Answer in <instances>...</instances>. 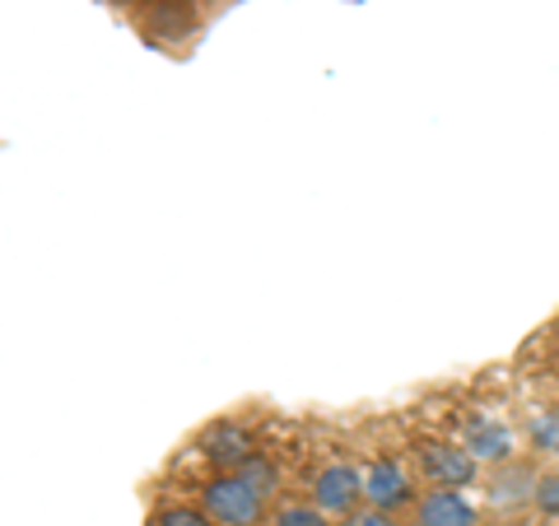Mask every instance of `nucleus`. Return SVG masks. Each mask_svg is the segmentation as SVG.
Returning a JSON list of instances; mask_svg holds the SVG:
<instances>
[{
	"instance_id": "obj_1",
	"label": "nucleus",
	"mask_w": 559,
	"mask_h": 526,
	"mask_svg": "<svg viewBox=\"0 0 559 526\" xmlns=\"http://www.w3.org/2000/svg\"><path fill=\"white\" fill-rule=\"evenodd\" d=\"M201 507L219 526H257L266 517V494H261L248 476H238V470H219V476L201 489Z\"/></svg>"
},
{
	"instance_id": "obj_2",
	"label": "nucleus",
	"mask_w": 559,
	"mask_h": 526,
	"mask_svg": "<svg viewBox=\"0 0 559 526\" xmlns=\"http://www.w3.org/2000/svg\"><path fill=\"white\" fill-rule=\"evenodd\" d=\"M476 457H471V447H452V443H425L419 447V470H425L429 485L439 489H462L476 480Z\"/></svg>"
},
{
	"instance_id": "obj_6",
	"label": "nucleus",
	"mask_w": 559,
	"mask_h": 526,
	"mask_svg": "<svg viewBox=\"0 0 559 526\" xmlns=\"http://www.w3.org/2000/svg\"><path fill=\"white\" fill-rule=\"evenodd\" d=\"M415 526H476V507L457 489H429L415 499Z\"/></svg>"
},
{
	"instance_id": "obj_12",
	"label": "nucleus",
	"mask_w": 559,
	"mask_h": 526,
	"mask_svg": "<svg viewBox=\"0 0 559 526\" xmlns=\"http://www.w3.org/2000/svg\"><path fill=\"white\" fill-rule=\"evenodd\" d=\"M532 503H536L546 517H559V476H540V480H536Z\"/></svg>"
},
{
	"instance_id": "obj_10",
	"label": "nucleus",
	"mask_w": 559,
	"mask_h": 526,
	"mask_svg": "<svg viewBox=\"0 0 559 526\" xmlns=\"http://www.w3.org/2000/svg\"><path fill=\"white\" fill-rule=\"evenodd\" d=\"M271 526H331V522L318 503H294V507H280L271 517Z\"/></svg>"
},
{
	"instance_id": "obj_4",
	"label": "nucleus",
	"mask_w": 559,
	"mask_h": 526,
	"mask_svg": "<svg viewBox=\"0 0 559 526\" xmlns=\"http://www.w3.org/2000/svg\"><path fill=\"white\" fill-rule=\"evenodd\" d=\"M201 452H205V462L215 470H238L242 462L252 457V433L242 425H234V419H219V425L205 429Z\"/></svg>"
},
{
	"instance_id": "obj_8",
	"label": "nucleus",
	"mask_w": 559,
	"mask_h": 526,
	"mask_svg": "<svg viewBox=\"0 0 559 526\" xmlns=\"http://www.w3.org/2000/svg\"><path fill=\"white\" fill-rule=\"evenodd\" d=\"M536 480L540 476H532V466H522V462H509L495 476V485H489V499H495L499 507H518V503H532V494H536Z\"/></svg>"
},
{
	"instance_id": "obj_9",
	"label": "nucleus",
	"mask_w": 559,
	"mask_h": 526,
	"mask_svg": "<svg viewBox=\"0 0 559 526\" xmlns=\"http://www.w3.org/2000/svg\"><path fill=\"white\" fill-rule=\"evenodd\" d=\"M150 526H219L205 507H187V503H173V507H159L150 517Z\"/></svg>"
},
{
	"instance_id": "obj_7",
	"label": "nucleus",
	"mask_w": 559,
	"mask_h": 526,
	"mask_svg": "<svg viewBox=\"0 0 559 526\" xmlns=\"http://www.w3.org/2000/svg\"><path fill=\"white\" fill-rule=\"evenodd\" d=\"M466 447L476 462H509L513 457V433L495 425V419H476V425L466 429Z\"/></svg>"
},
{
	"instance_id": "obj_5",
	"label": "nucleus",
	"mask_w": 559,
	"mask_h": 526,
	"mask_svg": "<svg viewBox=\"0 0 559 526\" xmlns=\"http://www.w3.org/2000/svg\"><path fill=\"white\" fill-rule=\"evenodd\" d=\"M364 499H369L373 507H388V513H396L401 503H411V499H415V489H411L406 470H401L396 462L378 457V462L364 466Z\"/></svg>"
},
{
	"instance_id": "obj_13",
	"label": "nucleus",
	"mask_w": 559,
	"mask_h": 526,
	"mask_svg": "<svg viewBox=\"0 0 559 526\" xmlns=\"http://www.w3.org/2000/svg\"><path fill=\"white\" fill-rule=\"evenodd\" d=\"M532 438L540 452H559V415H540L532 419Z\"/></svg>"
},
{
	"instance_id": "obj_14",
	"label": "nucleus",
	"mask_w": 559,
	"mask_h": 526,
	"mask_svg": "<svg viewBox=\"0 0 559 526\" xmlns=\"http://www.w3.org/2000/svg\"><path fill=\"white\" fill-rule=\"evenodd\" d=\"M341 526H396L392 522V513H388V507H355V513H345V522Z\"/></svg>"
},
{
	"instance_id": "obj_11",
	"label": "nucleus",
	"mask_w": 559,
	"mask_h": 526,
	"mask_svg": "<svg viewBox=\"0 0 559 526\" xmlns=\"http://www.w3.org/2000/svg\"><path fill=\"white\" fill-rule=\"evenodd\" d=\"M238 476H248V480H252V485L261 489V494H271V489L280 485V476H275V466H271L266 457H257V452H252V457H248V462H242V466H238Z\"/></svg>"
},
{
	"instance_id": "obj_3",
	"label": "nucleus",
	"mask_w": 559,
	"mask_h": 526,
	"mask_svg": "<svg viewBox=\"0 0 559 526\" xmlns=\"http://www.w3.org/2000/svg\"><path fill=\"white\" fill-rule=\"evenodd\" d=\"M359 499H364V470H355V466H326V470H318V480H312V503L322 507V513H355L359 507Z\"/></svg>"
}]
</instances>
